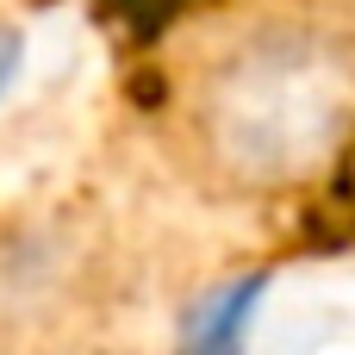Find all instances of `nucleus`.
<instances>
[{
	"instance_id": "f257e3e1",
	"label": "nucleus",
	"mask_w": 355,
	"mask_h": 355,
	"mask_svg": "<svg viewBox=\"0 0 355 355\" xmlns=\"http://www.w3.org/2000/svg\"><path fill=\"white\" fill-rule=\"evenodd\" d=\"M355 150V31L331 12H262L181 81L175 162L218 206H275Z\"/></svg>"
}]
</instances>
